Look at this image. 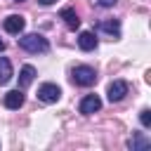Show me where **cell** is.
<instances>
[{"mask_svg":"<svg viewBox=\"0 0 151 151\" xmlns=\"http://www.w3.org/2000/svg\"><path fill=\"white\" fill-rule=\"evenodd\" d=\"M17 42H19V47H21L24 52H31V54H45V52L50 50L47 38L40 35V33H26V35H21Z\"/></svg>","mask_w":151,"mask_h":151,"instance_id":"6da1fadb","label":"cell"},{"mask_svg":"<svg viewBox=\"0 0 151 151\" xmlns=\"http://www.w3.org/2000/svg\"><path fill=\"white\" fill-rule=\"evenodd\" d=\"M71 80L78 87H92L97 83V71L92 66H87V64H80V66H76L71 71Z\"/></svg>","mask_w":151,"mask_h":151,"instance_id":"7a4b0ae2","label":"cell"},{"mask_svg":"<svg viewBox=\"0 0 151 151\" xmlns=\"http://www.w3.org/2000/svg\"><path fill=\"white\" fill-rule=\"evenodd\" d=\"M59 97H61V87L57 83H42L38 87V99L45 104H54V101H59Z\"/></svg>","mask_w":151,"mask_h":151,"instance_id":"3957f363","label":"cell"},{"mask_svg":"<svg viewBox=\"0 0 151 151\" xmlns=\"http://www.w3.org/2000/svg\"><path fill=\"white\" fill-rule=\"evenodd\" d=\"M127 90H130V85H127L125 80H113V83H109V87H106V97H109V101L113 104V101L125 99Z\"/></svg>","mask_w":151,"mask_h":151,"instance_id":"277c9868","label":"cell"},{"mask_svg":"<svg viewBox=\"0 0 151 151\" xmlns=\"http://www.w3.org/2000/svg\"><path fill=\"white\" fill-rule=\"evenodd\" d=\"M2 28H5L7 33H12V35H21L24 28H26V19H24L21 14H9V17L2 21Z\"/></svg>","mask_w":151,"mask_h":151,"instance_id":"5b68a950","label":"cell"},{"mask_svg":"<svg viewBox=\"0 0 151 151\" xmlns=\"http://www.w3.org/2000/svg\"><path fill=\"white\" fill-rule=\"evenodd\" d=\"M97 31L104 33V35H109L111 40H118L120 38V21L118 19H101L97 24Z\"/></svg>","mask_w":151,"mask_h":151,"instance_id":"8992f818","label":"cell"},{"mask_svg":"<svg viewBox=\"0 0 151 151\" xmlns=\"http://www.w3.org/2000/svg\"><path fill=\"white\" fill-rule=\"evenodd\" d=\"M101 109V99L97 97V94H85L83 99H80V104H78V111L83 113V116H92V113H97Z\"/></svg>","mask_w":151,"mask_h":151,"instance_id":"52a82bcc","label":"cell"},{"mask_svg":"<svg viewBox=\"0 0 151 151\" xmlns=\"http://www.w3.org/2000/svg\"><path fill=\"white\" fill-rule=\"evenodd\" d=\"M24 101H26V97H24V92L17 87V90H9L5 97H2V104L9 109V111H17V109H21L24 106Z\"/></svg>","mask_w":151,"mask_h":151,"instance_id":"ba28073f","label":"cell"},{"mask_svg":"<svg viewBox=\"0 0 151 151\" xmlns=\"http://www.w3.org/2000/svg\"><path fill=\"white\" fill-rule=\"evenodd\" d=\"M149 146H151V139L144 132H132V137L127 139V149L132 151H146Z\"/></svg>","mask_w":151,"mask_h":151,"instance_id":"9c48e42d","label":"cell"},{"mask_svg":"<svg viewBox=\"0 0 151 151\" xmlns=\"http://www.w3.org/2000/svg\"><path fill=\"white\" fill-rule=\"evenodd\" d=\"M97 35L92 33V31H80V35H78V47L83 50V52H92L94 47H97Z\"/></svg>","mask_w":151,"mask_h":151,"instance_id":"30bf717a","label":"cell"},{"mask_svg":"<svg viewBox=\"0 0 151 151\" xmlns=\"http://www.w3.org/2000/svg\"><path fill=\"white\" fill-rule=\"evenodd\" d=\"M59 17L64 19V24H66L71 31H76V28L80 26V19H78V14H76V9H73V7H64V9L59 12Z\"/></svg>","mask_w":151,"mask_h":151,"instance_id":"8fae6325","label":"cell"},{"mask_svg":"<svg viewBox=\"0 0 151 151\" xmlns=\"http://www.w3.org/2000/svg\"><path fill=\"white\" fill-rule=\"evenodd\" d=\"M35 80V68L31 66V64H26V66H21V71H19V90H24V87H28L31 83Z\"/></svg>","mask_w":151,"mask_h":151,"instance_id":"7c38bea8","label":"cell"},{"mask_svg":"<svg viewBox=\"0 0 151 151\" xmlns=\"http://www.w3.org/2000/svg\"><path fill=\"white\" fill-rule=\"evenodd\" d=\"M14 71H12V61L7 57H0V85H7L12 80Z\"/></svg>","mask_w":151,"mask_h":151,"instance_id":"4fadbf2b","label":"cell"},{"mask_svg":"<svg viewBox=\"0 0 151 151\" xmlns=\"http://www.w3.org/2000/svg\"><path fill=\"white\" fill-rule=\"evenodd\" d=\"M139 120H142L144 127H149V125H151V109H144V111L139 113Z\"/></svg>","mask_w":151,"mask_h":151,"instance_id":"5bb4252c","label":"cell"},{"mask_svg":"<svg viewBox=\"0 0 151 151\" xmlns=\"http://www.w3.org/2000/svg\"><path fill=\"white\" fill-rule=\"evenodd\" d=\"M94 2H97L99 7H113V5L118 2V0H94Z\"/></svg>","mask_w":151,"mask_h":151,"instance_id":"9a60e30c","label":"cell"},{"mask_svg":"<svg viewBox=\"0 0 151 151\" xmlns=\"http://www.w3.org/2000/svg\"><path fill=\"white\" fill-rule=\"evenodd\" d=\"M57 0H40V5H54Z\"/></svg>","mask_w":151,"mask_h":151,"instance_id":"2e32d148","label":"cell"},{"mask_svg":"<svg viewBox=\"0 0 151 151\" xmlns=\"http://www.w3.org/2000/svg\"><path fill=\"white\" fill-rule=\"evenodd\" d=\"M2 50H5V40L0 38V52H2Z\"/></svg>","mask_w":151,"mask_h":151,"instance_id":"e0dca14e","label":"cell"},{"mask_svg":"<svg viewBox=\"0 0 151 151\" xmlns=\"http://www.w3.org/2000/svg\"><path fill=\"white\" fill-rule=\"evenodd\" d=\"M12 2H24V0H12Z\"/></svg>","mask_w":151,"mask_h":151,"instance_id":"ac0fdd59","label":"cell"}]
</instances>
